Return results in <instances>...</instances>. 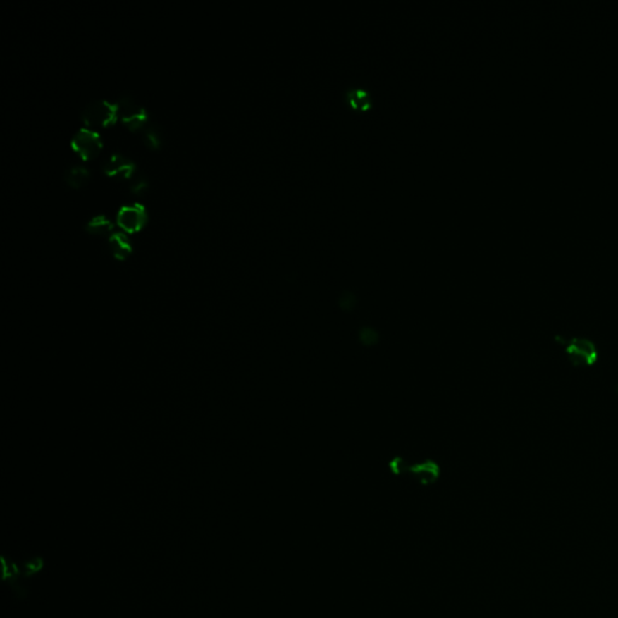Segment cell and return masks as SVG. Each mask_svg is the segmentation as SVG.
<instances>
[{"label":"cell","instance_id":"obj_1","mask_svg":"<svg viewBox=\"0 0 618 618\" xmlns=\"http://www.w3.org/2000/svg\"><path fill=\"white\" fill-rule=\"evenodd\" d=\"M563 345L564 355L575 369H589L597 365L599 360L598 345L587 337H571L564 340L557 337Z\"/></svg>","mask_w":618,"mask_h":618},{"label":"cell","instance_id":"obj_2","mask_svg":"<svg viewBox=\"0 0 618 618\" xmlns=\"http://www.w3.org/2000/svg\"><path fill=\"white\" fill-rule=\"evenodd\" d=\"M118 118V106L106 99H93L81 111V120L91 126H108Z\"/></svg>","mask_w":618,"mask_h":618},{"label":"cell","instance_id":"obj_3","mask_svg":"<svg viewBox=\"0 0 618 618\" xmlns=\"http://www.w3.org/2000/svg\"><path fill=\"white\" fill-rule=\"evenodd\" d=\"M118 118H121L130 130H143L147 123V111L128 94L121 96L116 101Z\"/></svg>","mask_w":618,"mask_h":618},{"label":"cell","instance_id":"obj_4","mask_svg":"<svg viewBox=\"0 0 618 618\" xmlns=\"http://www.w3.org/2000/svg\"><path fill=\"white\" fill-rule=\"evenodd\" d=\"M72 147L75 150L81 159L84 160H89L94 156L97 155L101 147V137L97 132L87 130V128H80L73 135Z\"/></svg>","mask_w":618,"mask_h":618},{"label":"cell","instance_id":"obj_5","mask_svg":"<svg viewBox=\"0 0 618 618\" xmlns=\"http://www.w3.org/2000/svg\"><path fill=\"white\" fill-rule=\"evenodd\" d=\"M145 221H147V209L140 203L123 206L116 214V223L126 232L138 231Z\"/></svg>","mask_w":618,"mask_h":618},{"label":"cell","instance_id":"obj_6","mask_svg":"<svg viewBox=\"0 0 618 618\" xmlns=\"http://www.w3.org/2000/svg\"><path fill=\"white\" fill-rule=\"evenodd\" d=\"M101 169L109 177L127 179L132 177L135 171V163L130 157L120 152H114L101 163Z\"/></svg>","mask_w":618,"mask_h":618},{"label":"cell","instance_id":"obj_7","mask_svg":"<svg viewBox=\"0 0 618 618\" xmlns=\"http://www.w3.org/2000/svg\"><path fill=\"white\" fill-rule=\"evenodd\" d=\"M109 247L118 260H125L132 252L128 238L123 232H114L110 235Z\"/></svg>","mask_w":618,"mask_h":618},{"label":"cell","instance_id":"obj_8","mask_svg":"<svg viewBox=\"0 0 618 618\" xmlns=\"http://www.w3.org/2000/svg\"><path fill=\"white\" fill-rule=\"evenodd\" d=\"M63 177L68 185L72 187H80L89 179V171L81 164H72L66 169Z\"/></svg>","mask_w":618,"mask_h":618},{"label":"cell","instance_id":"obj_9","mask_svg":"<svg viewBox=\"0 0 618 618\" xmlns=\"http://www.w3.org/2000/svg\"><path fill=\"white\" fill-rule=\"evenodd\" d=\"M85 230H86V232H89V235L106 236L113 230V223L104 215H96V216H93L92 219H89L86 223Z\"/></svg>","mask_w":618,"mask_h":618},{"label":"cell","instance_id":"obj_10","mask_svg":"<svg viewBox=\"0 0 618 618\" xmlns=\"http://www.w3.org/2000/svg\"><path fill=\"white\" fill-rule=\"evenodd\" d=\"M412 472L414 475L419 477L421 483L426 484L438 478L440 470H438V467L435 464L425 463L413 467Z\"/></svg>","mask_w":618,"mask_h":618},{"label":"cell","instance_id":"obj_11","mask_svg":"<svg viewBox=\"0 0 618 618\" xmlns=\"http://www.w3.org/2000/svg\"><path fill=\"white\" fill-rule=\"evenodd\" d=\"M144 143L147 144V147L152 150H156L160 147L161 144V130L160 127L155 123H147L143 128Z\"/></svg>","mask_w":618,"mask_h":618},{"label":"cell","instance_id":"obj_12","mask_svg":"<svg viewBox=\"0 0 618 618\" xmlns=\"http://www.w3.org/2000/svg\"><path fill=\"white\" fill-rule=\"evenodd\" d=\"M147 187V178L144 175L143 173H133L130 184V192L135 194H143Z\"/></svg>","mask_w":618,"mask_h":618}]
</instances>
